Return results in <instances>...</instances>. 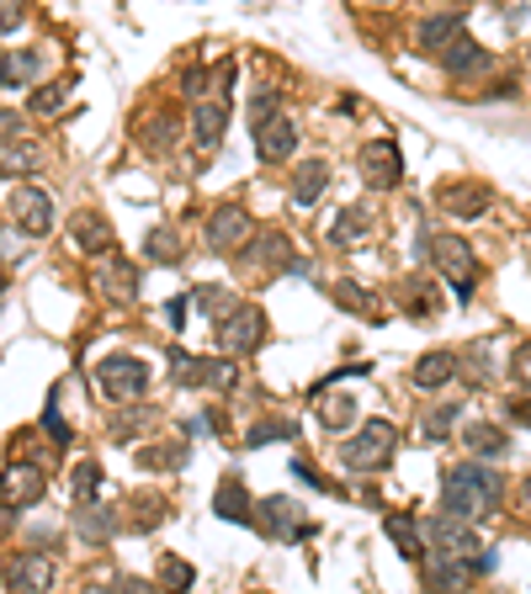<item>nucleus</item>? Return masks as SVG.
Masks as SVG:
<instances>
[{
    "label": "nucleus",
    "mask_w": 531,
    "mask_h": 594,
    "mask_svg": "<svg viewBox=\"0 0 531 594\" xmlns=\"http://www.w3.org/2000/svg\"><path fill=\"white\" fill-rule=\"evenodd\" d=\"M494 505H499V477H494L490 468L462 462V468H451V473L442 477V520H451V525L473 531Z\"/></svg>",
    "instance_id": "obj_1"
},
{
    "label": "nucleus",
    "mask_w": 531,
    "mask_h": 594,
    "mask_svg": "<svg viewBox=\"0 0 531 594\" xmlns=\"http://www.w3.org/2000/svg\"><path fill=\"white\" fill-rule=\"evenodd\" d=\"M90 383H96V393L107 398V403H138V398L149 393V366L138 356H107V361H96Z\"/></svg>",
    "instance_id": "obj_2"
},
{
    "label": "nucleus",
    "mask_w": 531,
    "mask_h": 594,
    "mask_svg": "<svg viewBox=\"0 0 531 594\" xmlns=\"http://www.w3.org/2000/svg\"><path fill=\"white\" fill-rule=\"evenodd\" d=\"M394 446H399V431H394L388 420H367L357 436L340 440V462H346L351 473H372V468H383V462L394 457Z\"/></svg>",
    "instance_id": "obj_3"
},
{
    "label": "nucleus",
    "mask_w": 531,
    "mask_h": 594,
    "mask_svg": "<svg viewBox=\"0 0 531 594\" xmlns=\"http://www.w3.org/2000/svg\"><path fill=\"white\" fill-rule=\"evenodd\" d=\"M425 255L436 260V271L451 281V292H457V298H468V292H473V250H468V239L431 234V239H425Z\"/></svg>",
    "instance_id": "obj_4"
},
{
    "label": "nucleus",
    "mask_w": 531,
    "mask_h": 594,
    "mask_svg": "<svg viewBox=\"0 0 531 594\" xmlns=\"http://www.w3.org/2000/svg\"><path fill=\"white\" fill-rule=\"evenodd\" d=\"M266 340V314L255 308V303H234L229 314L218 318V346H224V356H245Z\"/></svg>",
    "instance_id": "obj_5"
},
{
    "label": "nucleus",
    "mask_w": 531,
    "mask_h": 594,
    "mask_svg": "<svg viewBox=\"0 0 531 594\" xmlns=\"http://www.w3.org/2000/svg\"><path fill=\"white\" fill-rule=\"evenodd\" d=\"M357 165H362L367 186H377V192H388V186L405 181V149H399L394 138H367L362 155H357Z\"/></svg>",
    "instance_id": "obj_6"
},
{
    "label": "nucleus",
    "mask_w": 531,
    "mask_h": 594,
    "mask_svg": "<svg viewBox=\"0 0 531 594\" xmlns=\"http://www.w3.org/2000/svg\"><path fill=\"white\" fill-rule=\"evenodd\" d=\"M255 525H261L271 542H303V536H309V520L298 510V499H287V494L261 499V505H255Z\"/></svg>",
    "instance_id": "obj_7"
},
{
    "label": "nucleus",
    "mask_w": 531,
    "mask_h": 594,
    "mask_svg": "<svg viewBox=\"0 0 531 594\" xmlns=\"http://www.w3.org/2000/svg\"><path fill=\"white\" fill-rule=\"evenodd\" d=\"M250 239H255V223H250V213H245V207H234V202L213 207V218H207V244H213L218 255H234V250H250Z\"/></svg>",
    "instance_id": "obj_8"
},
{
    "label": "nucleus",
    "mask_w": 531,
    "mask_h": 594,
    "mask_svg": "<svg viewBox=\"0 0 531 594\" xmlns=\"http://www.w3.org/2000/svg\"><path fill=\"white\" fill-rule=\"evenodd\" d=\"M96 292L107 298V303H133L138 298V271H133V260H118V255H107V260H96Z\"/></svg>",
    "instance_id": "obj_9"
},
{
    "label": "nucleus",
    "mask_w": 531,
    "mask_h": 594,
    "mask_svg": "<svg viewBox=\"0 0 531 594\" xmlns=\"http://www.w3.org/2000/svg\"><path fill=\"white\" fill-rule=\"evenodd\" d=\"M48 584H53V557H43V553L11 557V568H5V594H43Z\"/></svg>",
    "instance_id": "obj_10"
},
{
    "label": "nucleus",
    "mask_w": 531,
    "mask_h": 594,
    "mask_svg": "<svg viewBox=\"0 0 531 594\" xmlns=\"http://www.w3.org/2000/svg\"><path fill=\"white\" fill-rule=\"evenodd\" d=\"M462 27H468V11H436V16L420 22L414 43H420V53H447L451 43L462 38Z\"/></svg>",
    "instance_id": "obj_11"
},
{
    "label": "nucleus",
    "mask_w": 531,
    "mask_h": 594,
    "mask_svg": "<svg viewBox=\"0 0 531 594\" xmlns=\"http://www.w3.org/2000/svg\"><path fill=\"white\" fill-rule=\"evenodd\" d=\"M11 218H16L27 234H48V229H53V202H48V192H38V186H16V192H11Z\"/></svg>",
    "instance_id": "obj_12"
},
{
    "label": "nucleus",
    "mask_w": 531,
    "mask_h": 594,
    "mask_svg": "<svg viewBox=\"0 0 531 594\" xmlns=\"http://www.w3.org/2000/svg\"><path fill=\"white\" fill-rule=\"evenodd\" d=\"M176 383L181 388H234V366L229 361H192L176 351Z\"/></svg>",
    "instance_id": "obj_13"
},
{
    "label": "nucleus",
    "mask_w": 531,
    "mask_h": 594,
    "mask_svg": "<svg viewBox=\"0 0 531 594\" xmlns=\"http://www.w3.org/2000/svg\"><path fill=\"white\" fill-rule=\"evenodd\" d=\"M442 213L447 218H484L490 213V186H479V181H457V186H442Z\"/></svg>",
    "instance_id": "obj_14"
},
{
    "label": "nucleus",
    "mask_w": 531,
    "mask_h": 594,
    "mask_svg": "<svg viewBox=\"0 0 531 594\" xmlns=\"http://www.w3.org/2000/svg\"><path fill=\"white\" fill-rule=\"evenodd\" d=\"M479 573L462 562V557H451V553H436V557H425V584L436 594H451V590H468Z\"/></svg>",
    "instance_id": "obj_15"
},
{
    "label": "nucleus",
    "mask_w": 531,
    "mask_h": 594,
    "mask_svg": "<svg viewBox=\"0 0 531 594\" xmlns=\"http://www.w3.org/2000/svg\"><path fill=\"white\" fill-rule=\"evenodd\" d=\"M43 499V473L27 462H11L5 468V516H16L22 505H38Z\"/></svg>",
    "instance_id": "obj_16"
},
{
    "label": "nucleus",
    "mask_w": 531,
    "mask_h": 594,
    "mask_svg": "<svg viewBox=\"0 0 531 594\" xmlns=\"http://www.w3.org/2000/svg\"><path fill=\"white\" fill-rule=\"evenodd\" d=\"M255 149H261L266 165H282V159H292V149H298V128L287 118H271L266 128H255Z\"/></svg>",
    "instance_id": "obj_17"
},
{
    "label": "nucleus",
    "mask_w": 531,
    "mask_h": 594,
    "mask_svg": "<svg viewBox=\"0 0 531 594\" xmlns=\"http://www.w3.org/2000/svg\"><path fill=\"white\" fill-rule=\"evenodd\" d=\"M224 128H229V112H224L218 101H197V107H192V138H197L203 155H213V149L224 144Z\"/></svg>",
    "instance_id": "obj_18"
},
{
    "label": "nucleus",
    "mask_w": 531,
    "mask_h": 594,
    "mask_svg": "<svg viewBox=\"0 0 531 594\" xmlns=\"http://www.w3.org/2000/svg\"><path fill=\"white\" fill-rule=\"evenodd\" d=\"M213 510H218L224 520H234V525H255V505H250V494H245V483H240V477H224V483H218Z\"/></svg>",
    "instance_id": "obj_19"
},
{
    "label": "nucleus",
    "mask_w": 531,
    "mask_h": 594,
    "mask_svg": "<svg viewBox=\"0 0 531 594\" xmlns=\"http://www.w3.org/2000/svg\"><path fill=\"white\" fill-rule=\"evenodd\" d=\"M451 377H457V356L451 351H431V356L414 361V388L420 393H442Z\"/></svg>",
    "instance_id": "obj_20"
},
{
    "label": "nucleus",
    "mask_w": 531,
    "mask_h": 594,
    "mask_svg": "<svg viewBox=\"0 0 531 594\" xmlns=\"http://www.w3.org/2000/svg\"><path fill=\"white\" fill-rule=\"evenodd\" d=\"M70 234H75L81 250L101 255V260L112 255V223H107V218H96V213H75V218H70Z\"/></svg>",
    "instance_id": "obj_21"
},
{
    "label": "nucleus",
    "mask_w": 531,
    "mask_h": 594,
    "mask_svg": "<svg viewBox=\"0 0 531 594\" xmlns=\"http://www.w3.org/2000/svg\"><path fill=\"white\" fill-rule=\"evenodd\" d=\"M442 59H447V75H457V80H468V75H479V70H490V48H484V43H473L468 33L451 43Z\"/></svg>",
    "instance_id": "obj_22"
},
{
    "label": "nucleus",
    "mask_w": 531,
    "mask_h": 594,
    "mask_svg": "<svg viewBox=\"0 0 531 594\" xmlns=\"http://www.w3.org/2000/svg\"><path fill=\"white\" fill-rule=\"evenodd\" d=\"M325 192H329V165L325 159L298 165V175H292V202H298V207H314Z\"/></svg>",
    "instance_id": "obj_23"
},
{
    "label": "nucleus",
    "mask_w": 531,
    "mask_h": 594,
    "mask_svg": "<svg viewBox=\"0 0 531 594\" xmlns=\"http://www.w3.org/2000/svg\"><path fill=\"white\" fill-rule=\"evenodd\" d=\"M383 531H388V542L409 557V562H425V542H420V525L409 516H383Z\"/></svg>",
    "instance_id": "obj_24"
},
{
    "label": "nucleus",
    "mask_w": 531,
    "mask_h": 594,
    "mask_svg": "<svg viewBox=\"0 0 531 594\" xmlns=\"http://www.w3.org/2000/svg\"><path fill=\"white\" fill-rule=\"evenodd\" d=\"M462 446H468L473 457H505V451H510V436H505L499 425H468V431H462Z\"/></svg>",
    "instance_id": "obj_25"
},
{
    "label": "nucleus",
    "mask_w": 531,
    "mask_h": 594,
    "mask_svg": "<svg viewBox=\"0 0 531 594\" xmlns=\"http://www.w3.org/2000/svg\"><path fill=\"white\" fill-rule=\"evenodd\" d=\"M176 128H181V122L170 118V112L144 118V149H149V155H170V149H176Z\"/></svg>",
    "instance_id": "obj_26"
},
{
    "label": "nucleus",
    "mask_w": 531,
    "mask_h": 594,
    "mask_svg": "<svg viewBox=\"0 0 531 594\" xmlns=\"http://www.w3.org/2000/svg\"><path fill=\"white\" fill-rule=\"evenodd\" d=\"M367 234H372V213H367V207H346V213H340V223L329 229L335 244H357V239H367Z\"/></svg>",
    "instance_id": "obj_27"
},
{
    "label": "nucleus",
    "mask_w": 531,
    "mask_h": 594,
    "mask_svg": "<svg viewBox=\"0 0 531 594\" xmlns=\"http://www.w3.org/2000/svg\"><path fill=\"white\" fill-rule=\"evenodd\" d=\"M144 255H149L155 266H176V260H181V239L170 234V229H149V239H144Z\"/></svg>",
    "instance_id": "obj_28"
},
{
    "label": "nucleus",
    "mask_w": 531,
    "mask_h": 594,
    "mask_svg": "<svg viewBox=\"0 0 531 594\" xmlns=\"http://www.w3.org/2000/svg\"><path fill=\"white\" fill-rule=\"evenodd\" d=\"M75 531H81L85 542H107V536L118 531V520H112V510H81Z\"/></svg>",
    "instance_id": "obj_29"
},
{
    "label": "nucleus",
    "mask_w": 531,
    "mask_h": 594,
    "mask_svg": "<svg viewBox=\"0 0 531 594\" xmlns=\"http://www.w3.org/2000/svg\"><path fill=\"white\" fill-rule=\"evenodd\" d=\"M38 75V59L33 53H5V90H16L22 80Z\"/></svg>",
    "instance_id": "obj_30"
},
{
    "label": "nucleus",
    "mask_w": 531,
    "mask_h": 594,
    "mask_svg": "<svg viewBox=\"0 0 531 594\" xmlns=\"http://www.w3.org/2000/svg\"><path fill=\"white\" fill-rule=\"evenodd\" d=\"M160 584H165V590H170V594L192 590V568H186L181 557H165V562H160Z\"/></svg>",
    "instance_id": "obj_31"
},
{
    "label": "nucleus",
    "mask_w": 531,
    "mask_h": 594,
    "mask_svg": "<svg viewBox=\"0 0 531 594\" xmlns=\"http://www.w3.org/2000/svg\"><path fill=\"white\" fill-rule=\"evenodd\" d=\"M447 425H457V403H442V409H431L425 420H420V436H447Z\"/></svg>",
    "instance_id": "obj_32"
},
{
    "label": "nucleus",
    "mask_w": 531,
    "mask_h": 594,
    "mask_svg": "<svg viewBox=\"0 0 531 594\" xmlns=\"http://www.w3.org/2000/svg\"><path fill=\"white\" fill-rule=\"evenodd\" d=\"M298 431H292V420H266V425H255L250 431V446H266V440H292Z\"/></svg>",
    "instance_id": "obj_33"
},
{
    "label": "nucleus",
    "mask_w": 531,
    "mask_h": 594,
    "mask_svg": "<svg viewBox=\"0 0 531 594\" xmlns=\"http://www.w3.org/2000/svg\"><path fill=\"white\" fill-rule=\"evenodd\" d=\"M335 298H340V308H351V314H362L372 303L367 287H357V281H335Z\"/></svg>",
    "instance_id": "obj_34"
},
{
    "label": "nucleus",
    "mask_w": 531,
    "mask_h": 594,
    "mask_svg": "<svg viewBox=\"0 0 531 594\" xmlns=\"http://www.w3.org/2000/svg\"><path fill=\"white\" fill-rule=\"evenodd\" d=\"M96 488H101L96 462H81V468H75V499H81V505H90V499H96Z\"/></svg>",
    "instance_id": "obj_35"
},
{
    "label": "nucleus",
    "mask_w": 531,
    "mask_h": 594,
    "mask_svg": "<svg viewBox=\"0 0 531 594\" xmlns=\"http://www.w3.org/2000/svg\"><path fill=\"white\" fill-rule=\"evenodd\" d=\"M351 414H357V403H351V398H329V403H325V425H329V431H346V425H351Z\"/></svg>",
    "instance_id": "obj_36"
},
{
    "label": "nucleus",
    "mask_w": 531,
    "mask_h": 594,
    "mask_svg": "<svg viewBox=\"0 0 531 594\" xmlns=\"http://www.w3.org/2000/svg\"><path fill=\"white\" fill-rule=\"evenodd\" d=\"M64 107V85H43L38 96H33V112H43V118H53Z\"/></svg>",
    "instance_id": "obj_37"
},
{
    "label": "nucleus",
    "mask_w": 531,
    "mask_h": 594,
    "mask_svg": "<svg viewBox=\"0 0 531 594\" xmlns=\"http://www.w3.org/2000/svg\"><path fill=\"white\" fill-rule=\"evenodd\" d=\"M33 165V149L27 144H5V175H16V170H27Z\"/></svg>",
    "instance_id": "obj_38"
},
{
    "label": "nucleus",
    "mask_w": 531,
    "mask_h": 594,
    "mask_svg": "<svg viewBox=\"0 0 531 594\" xmlns=\"http://www.w3.org/2000/svg\"><path fill=\"white\" fill-rule=\"evenodd\" d=\"M181 462V451L170 446V451H144V468H176Z\"/></svg>",
    "instance_id": "obj_39"
},
{
    "label": "nucleus",
    "mask_w": 531,
    "mask_h": 594,
    "mask_svg": "<svg viewBox=\"0 0 531 594\" xmlns=\"http://www.w3.org/2000/svg\"><path fill=\"white\" fill-rule=\"evenodd\" d=\"M112 594H155V584H144V579H118Z\"/></svg>",
    "instance_id": "obj_40"
},
{
    "label": "nucleus",
    "mask_w": 531,
    "mask_h": 594,
    "mask_svg": "<svg viewBox=\"0 0 531 594\" xmlns=\"http://www.w3.org/2000/svg\"><path fill=\"white\" fill-rule=\"evenodd\" d=\"M203 85H207V75L203 70H192V75H186V96H203Z\"/></svg>",
    "instance_id": "obj_41"
},
{
    "label": "nucleus",
    "mask_w": 531,
    "mask_h": 594,
    "mask_svg": "<svg viewBox=\"0 0 531 594\" xmlns=\"http://www.w3.org/2000/svg\"><path fill=\"white\" fill-rule=\"evenodd\" d=\"M516 372H521V377L531 383V351H521V361H516Z\"/></svg>",
    "instance_id": "obj_42"
}]
</instances>
